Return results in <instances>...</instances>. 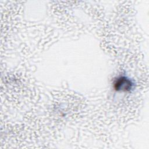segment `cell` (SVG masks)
Wrapping results in <instances>:
<instances>
[{
	"label": "cell",
	"instance_id": "cell-1",
	"mask_svg": "<svg viewBox=\"0 0 149 149\" xmlns=\"http://www.w3.org/2000/svg\"><path fill=\"white\" fill-rule=\"evenodd\" d=\"M132 81L125 76H120L116 78L113 82V88L116 91H128L133 88Z\"/></svg>",
	"mask_w": 149,
	"mask_h": 149
}]
</instances>
